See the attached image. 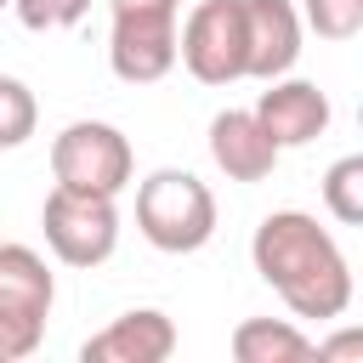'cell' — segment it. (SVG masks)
<instances>
[{
	"label": "cell",
	"mask_w": 363,
	"mask_h": 363,
	"mask_svg": "<svg viewBox=\"0 0 363 363\" xmlns=\"http://www.w3.org/2000/svg\"><path fill=\"white\" fill-rule=\"evenodd\" d=\"M255 272L284 295L295 318H340L352 306V267L340 244L306 210H272L250 238Z\"/></svg>",
	"instance_id": "6da1fadb"
},
{
	"label": "cell",
	"mask_w": 363,
	"mask_h": 363,
	"mask_svg": "<svg viewBox=\"0 0 363 363\" xmlns=\"http://www.w3.org/2000/svg\"><path fill=\"white\" fill-rule=\"evenodd\" d=\"M136 227L164 255H193L216 238V193L193 170H153L136 182Z\"/></svg>",
	"instance_id": "7a4b0ae2"
},
{
	"label": "cell",
	"mask_w": 363,
	"mask_h": 363,
	"mask_svg": "<svg viewBox=\"0 0 363 363\" xmlns=\"http://www.w3.org/2000/svg\"><path fill=\"white\" fill-rule=\"evenodd\" d=\"M51 301H57L51 267L28 244H0V363L40 352Z\"/></svg>",
	"instance_id": "3957f363"
},
{
	"label": "cell",
	"mask_w": 363,
	"mask_h": 363,
	"mask_svg": "<svg viewBox=\"0 0 363 363\" xmlns=\"http://www.w3.org/2000/svg\"><path fill=\"white\" fill-rule=\"evenodd\" d=\"M130 170H136V153H130V136H125L119 125L74 119V125H62V136L51 142V176H57V187L119 199V193L130 187Z\"/></svg>",
	"instance_id": "277c9868"
},
{
	"label": "cell",
	"mask_w": 363,
	"mask_h": 363,
	"mask_svg": "<svg viewBox=\"0 0 363 363\" xmlns=\"http://www.w3.org/2000/svg\"><path fill=\"white\" fill-rule=\"evenodd\" d=\"M40 227H45V244L62 267H102L119 244V210L102 193L51 187L40 204Z\"/></svg>",
	"instance_id": "5b68a950"
},
{
	"label": "cell",
	"mask_w": 363,
	"mask_h": 363,
	"mask_svg": "<svg viewBox=\"0 0 363 363\" xmlns=\"http://www.w3.org/2000/svg\"><path fill=\"white\" fill-rule=\"evenodd\" d=\"M176 57L199 85L244 79V6L238 0H199L176 34Z\"/></svg>",
	"instance_id": "8992f818"
},
{
	"label": "cell",
	"mask_w": 363,
	"mask_h": 363,
	"mask_svg": "<svg viewBox=\"0 0 363 363\" xmlns=\"http://www.w3.org/2000/svg\"><path fill=\"white\" fill-rule=\"evenodd\" d=\"M108 68L125 85H153L176 68V11H113Z\"/></svg>",
	"instance_id": "52a82bcc"
},
{
	"label": "cell",
	"mask_w": 363,
	"mask_h": 363,
	"mask_svg": "<svg viewBox=\"0 0 363 363\" xmlns=\"http://www.w3.org/2000/svg\"><path fill=\"white\" fill-rule=\"evenodd\" d=\"M244 6V79H278L301 57V11L289 0H238Z\"/></svg>",
	"instance_id": "ba28073f"
},
{
	"label": "cell",
	"mask_w": 363,
	"mask_h": 363,
	"mask_svg": "<svg viewBox=\"0 0 363 363\" xmlns=\"http://www.w3.org/2000/svg\"><path fill=\"white\" fill-rule=\"evenodd\" d=\"M272 91H261V102L250 108L261 119V130L278 142V147H306L312 136L329 130V96L312 85V79H267Z\"/></svg>",
	"instance_id": "9c48e42d"
},
{
	"label": "cell",
	"mask_w": 363,
	"mask_h": 363,
	"mask_svg": "<svg viewBox=\"0 0 363 363\" xmlns=\"http://www.w3.org/2000/svg\"><path fill=\"white\" fill-rule=\"evenodd\" d=\"M278 142L261 130V119L250 108H227L210 119V159L227 182H267L272 164H278Z\"/></svg>",
	"instance_id": "30bf717a"
},
{
	"label": "cell",
	"mask_w": 363,
	"mask_h": 363,
	"mask_svg": "<svg viewBox=\"0 0 363 363\" xmlns=\"http://www.w3.org/2000/svg\"><path fill=\"white\" fill-rule=\"evenodd\" d=\"M170 352H176V323L153 306H136V312L113 318L108 329H96L79 346L85 363H164Z\"/></svg>",
	"instance_id": "8fae6325"
},
{
	"label": "cell",
	"mask_w": 363,
	"mask_h": 363,
	"mask_svg": "<svg viewBox=\"0 0 363 363\" xmlns=\"http://www.w3.org/2000/svg\"><path fill=\"white\" fill-rule=\"evenodd\" d=\"M233 357L238 363H301L312 357V340L284 318H244L233 329Z\"/></svg>",
	"instance_id": "7c38bea8"
},
{
	"label": "cell",
	"mask_w": 363,
	"mask_h": 363,
	"mask_svg": "<svg viewBox=\"0 0 363 363\" xmlns=\"http://www.w3.org/2000/svg\"><path fill=\"white\" fill-rule=\"evenodd\" d=\"M323 204L340 227H357L363 221V153H346L323 170Z\"/></svg>",
	"instance_id": "4fadbf2b"
},
{
	"label": "cell",
	"mask_w": 363,
	"mask_h": 363,
	"mask_svg": "<svg viewBox=\"0 0 363 363\" xmlns=\"http://www.w3.org/2000/svg\"><path fill=\"white\" fill-rule=\"evenodd\" d=\"M34 125H40L34 91H28L23 79L0 74V147H23V142L34 136Z\"/></svg>",
	"instance_id": "5bb4252c"
},
{
	"label": "cell",
	"mask_w": 363,
	"mask_h": 363,
	"mask_svg": "<svg viewBox=\"0 0 363 363\" xmlns=\"http://www.w3.org/2000/svg\"><path fill=\"white\" fill-rule=\"evenodd\" d=\"M301 23L318 40H352L363 28V0H301Z\"/></svg>",
	"instance_id": "9a60e30c"
},
{
	"label": "cell",
	"mask_w": 363,
	"mask_h": 363,
	"mask_svg": "<svg viewBox=\"0 0 363 363\" xmlns=\"http://www.w3.org/2000/svg\"><path fill=\"white\" fill-rule=\"evenodd\" d=\"M11 6H17L23 28H34V34H51V28H74V23L91 11V0H11Z\"/></svg>",
	"instance_id": "2e32d148"
},
{
	"label": "cell",
	"mask_w": 363,
	"mask_h": 363,
	"mask_svg": "<svg viewBox=\"0 0 363 363\" xmlns=\"http://www.w3.org/2000/svg\"><path fill=\"white\" fill-rule=\"evenodd\" d=\"M182 0H108V11H176Z\"/></svg>",
	"instance_id": "e0dca14e"
},
{
	"label": "cell",
	"mask_w": 363,
	"mask_h": 363,
	"mask_svg": "<svg viewBox=\"0 0 363 363\" xmlns=\"http://www.w3.org/2000/svg\"><path fill=\"white\" fill-rule=\"evenodd\" d=\"M0 6H11V0H0Z\"/></svg>",
	"instance_id": "ac0fdd59"
}]
</instances>
